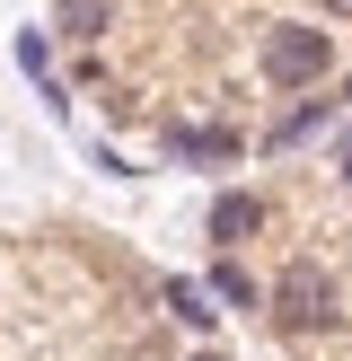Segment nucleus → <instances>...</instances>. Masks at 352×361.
<instances>
[{
	"instance_id": "nucleus-10",
	"label": "nucleus",
	"mask_w": 352,
	"mask_h": 361,
	"mask_svg": "<svg viewBox=\"0 0 352 361\" xmlns=\"http://www.w3.org/2000/svg\"><path fill=\"white\" fill-rule=\"evenodd\" d=\"M334 176H344V194H352V133H344V150H334Z\"/></svg>"
},
{
	"instance_id": "nucleus-5",
	"label": "nucleus",
	"mask_w": 352,
	"mask_h": 361,
	"mask_svg": "<svg viewBox=\"0 0 352 361\" xmlns=\"http://www.w3.org/2000/svg\"><path fill=\"white\" fill-rule=\"evenodd\" d=\"M211 300H220V309H264V282L246 274L238 256H211Z\"/></svg>"
},
{
	"instance_id": "nucleus-4",
	"label": "nucleus",
	"mask_w": 352,
	"mask_h": 361,
	"mask_svg": "<svg viewBox=\"0 0 352 361\" xmlns=\"http://www.w3.org/2000/svg\"><path fill=\"white\" fill-rule=\"evenodd\" d=\"M246 141L220 133V123H168V159H194V168H229Z\"/></svg>"
},
{
	"instance_id": "nucleus-8",
	"label": "nucleus",
	"mask_w": 352,
	"mask_h": 361,
	"mask_svg": "<svg viewBox=\"0 0 352 361\" xmlns=\"http://www.w3.org/2000/svg\"><path fill=\"white\" fill-rule=\"evenodd\" d=\"M326 115H334V106H326V97H299V106H291V115H282V123H273V150H291V141H308V133H317V123H326Z\"/></svg>"
},
{
	"instance_id": "nucleus-7",
	"label": "nucleus",
	"mask_w": 352,
	"mask_h": 361,
	"mask_svg": "<svg viewBox=\"0 0 352 361\" xmlns=\"http://www.w3.org/2000/svg\"><path fill=\"white\" fill-rule=\"evenodd\" d=\"M158 300H168V309L185 317L194 335H211V317H220V309H211V291H203V282H158Z\"/></svg>"
},
{
	"instance_id": "nucleus-9",
	"label": "nucleus",
	"mask_w": 352,
	"mask_h": 361,
	"mask_svg": "<svg viewBox=\"0 0 352 361\" xmlns=\"http://www.w3.org/2000/svg\"><path fill=\"white\" fill-rule=\"evenodd\" d=\"M18 71H35V80L53 71V27H27V35H18Z\"/></svg>"
},
{
	"instance_id": "nucleus-2",
	"label": "nucleus",
	"mask_w": 352,
	"mask_h": 361,
	"mask_svg": "<svg viewBox=\"0 0 352 361\" xmlns=\"http://www.w3.org/2000/svg\"><path fill=\"white\" fill-rule=\"evenodd\" d=\"M256 71H264V88H317L334 71V35L308 27V18H273L256 44Z\"/></svg>"
},
{
	"instance_id": "nucleus-6",
	"label": "nucleus",
	"mask_w": 352,
	"mask_h": 361,
	"mask_svg": "<svg viewBox=\"0 0 352 361\" xmlns=\"http://www.w3.org/2000/svg\"><path fill=\"white\" fill-rule=\"evenodd\" d=\"M62 35H80V44H97L106 27H115V0H62V18H53Z\"/></svg>"
},
{
	"instance_id": "nucleus-1",
	"label": "nucleus",
	"mask_w": 352,
	"mask_h": 361,
	"mask_svg": "<svg viewBox=\"0 0 352 361\" xmlns=\"http://www.w3.org/2000/svg\"><path fill=\"white\" fill-rule=\"evenodd\" d=\"M264 317H273L282 335H334L344 326V282L299 256V264H282V274L264 282Z\"/></svg>"
},
{
	"instance_id": "nucleus-11",
	"label": "nucleus",
	"mask_w": 352,
	"mask_h": 361,
	"mask_svg": "<svg viewBox=\"0 0 352 361\" xmlns=\"http://www.w3.org/2000/svg\"><path fill=\"white\" fill-rule=\"evenodd\" d=\"M185 361H220V353H185Z\"/></svg>"
},
{
	"instance_id": "nucleus-3",
	"label": "nucleus",
	"mask_w": 352,
	"mask_h": 361,
	"mask_svg": "<svg viewBox=\"0 0 352 361\" xmlns=\"http://www.w3.org/2000/svg\"><path fill=\"white\" fill-rule=\"evenodd\" d=\"M264 229V194H246V185H229V194H211V212H203V238H211V256H238L246 238Z\"/></svg>"
}]
</instances>
